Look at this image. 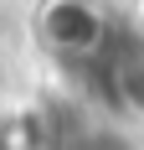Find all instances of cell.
I'll use <instances>...</instances> for the list:
<instances>
[{"label":"cell","mask_w":144,"mask_h":150,"mask_svg":"<svg viewBox=\"0 0 144 150\" xmlns=\"http://www.w3.org/2000/svg\"><path fill=\"white\" fill-rule=\"evenodd\" d=\"M36 31L52 52H67V57H82L103 42V11L93 0H46L36 11Z\"/></svg>","instance_id":"6da1fadb"}]
</instances>
